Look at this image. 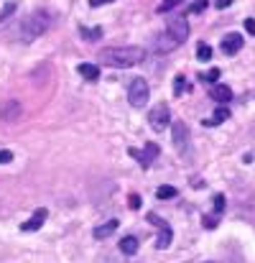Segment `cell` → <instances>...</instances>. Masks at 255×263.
Masks as SVG:
<instances>
[{
    "instance_id": "cell-12",
    "label": "cell",
    "mask_w": 255,
    "mask_h": 263,
    "mask_svg": "<svg viewBox=\"0 0 255 263\" xmlns=\"http://www.w3.org/2000/svg\"><path fill=\"white\" fill-rule=\"evenodd\" d=\"M115 230H117V220H110V222H105V225H97V228L92 230V235H94V240H105V238H110Z\"/></svg>"
},
{
    "instance_id": "cell-28",
    "label": "cell",
    "mask_w": 255,
    "mask_h": 263,
    "mask_svg": "<svg viewBox=\"0 0 255 263\" xmlns=\"http://www.w3.org/2000/svg\"><path fill=\"white\" fill-rule=\"evenodd\" d=\"M13 161V154L10 151H0V164H10Z\"/></svg>"
},
{
    "instance_id": "cell-19",
    "label": "cell",
    "mask_w": 255,
    "mask_h": 263,
    "mask_svg": "<svg viewBox=\"0 0 255 263\" xmlns=\"http://www.w3.org/2000/svg\"><path fill=\"white\" fill-rule=\"evenodd\" d=\"M199 80H202V82H207V85H214V82H220V69L202 72V74H199Z\"/></svg>"
},
{
    "instance_id": "cell-10",
    "label": "cell",
    "mask_w": 255,
    "mask_h": 263,
    "mask_svg": "<svg viewBox=\"0 0 255 263\" xmlns=\"http://www.w3.org/2000/svg\"><path fill=\"white\" fill-rule=\"evenodd\" d=\"M209 97H212L214 102L225 105V102H230V100H232V89L227 87V85H220V82H214V85H212V89H209Z\"/></svg>"
},
{
    "instance_id": "cell-6",
    "label": "cell",
    "mask_w": 255,
    "mask_h": 263,
    "mask_svg": "<svg viewBox=\"0 0 255 263\" xmlns=\"http://www.w3.org/2000/svg\"><path fill=\"white\" fill-rule=\"evenodd\" d=\"M148 125L156 130V133H164V128H169L171 125V110L169 105H156L151 112H148Z\"/></svg>"
},
{
    "instance_id": "cell-33",
    "label": "cell",
    "mask_w": 255,
    "mask_h": 263,
    "mask_svg": "<svg viewBox=\"0 0 255 263\" xmlns=\"http://www.w3.org/2000/svg\"><path fill=\"white\" fill-rule=\"evenodd\" d=\"M204 263H217V261H204Z\"/></svg>"
},
{
    "instance_id": "cell-4",
    "label": "cell",
    "mask_w": 255,
    "mask_h": 263,
    "mask_svg": "<svg viewBox=\"0 0 255 263\" xmlns=\"http://www.w3.org/2000/svg\"><path fill=\"white\" fill-rule=\"evenodd\" d=\"M148 100H151L148 82H146L143 77H135V80L128 85V102H130L133 107H143V105H148Z\"/></svg>"
},
{
    "instance_id": "cell-25",
    "label": "cell",
    "mask_w": 255,
    "mask_h": 263,
    "mask_svg": "<svg viewBox=\"0 0 255 263\" xmlns=\"http://www.w3.org/2000/svg\"><path fill=\"white\" fill-rule=\"evenodd\" d=\"M207 5H209V0H197V3L189 8V13H202V10H207Z\"/></svg>"
},
{
    "instance_id": "cell-22",
    "label": "cell",
    "mask_w": 255,
    "mask_h": 263,
    "mask_svg": "<svg viewBox=\"0 0 255 263\" xmlns=\"http://www.w3.org/2000/svg\"><path fill=\"white\" fill-rule=\"evenodd\" d=\"M181 3H184V0H164V3L156 8V13H171V10H173V8H179Z\"/></svg>"
},
{
    "instance_id": "cell-32",
    "label": "cell",
    "mask_w": 255,
    "mask_h": 263,
    "mask_svg": "<svg viewBox=\"0 0 255 263\" xmlns=\"http://www.w3.org/2000/svg\"><path fill=\"white\" fill-rule=\"evenodd\" d=\"M245 210H248V212L255 217V197H250V199H248V207H245Z\"/></svg>"
},
{
    "instance_id": "cell-8",
    "label": "cell",
    "mask_w": 255,
    "mask_h": 263,
    "mask_svg": "<svg viewBox=\"0 0 255 263\" xmlns=\"http://www.w3.org/2000/svg\"><path fill=\"white\" fill-rule=\"evenodd\" d=\"M243 44H245V39H243L240 33H227V36L222 39V54H225V57H235V54L243 49Z\"/></svg>"
},
{
    "instance_id": "cell-14",
    "label": "cell",
    "mask_w": 255,
    "mask_h": 263,
    "mask_svg": "<svg viewBox=\"0 0 255 263\" xmlns=\"http://www.w3.org/2000/svg\"><path fill=\"white\" fill-rule=\"evenodd\" d=\"M227 118H230V110L220 105V107L214 110V115H212L209 120H204V125H207V128H214V125H220V123H225Z\"/></svg>"
},
{
    "instance_id": "cell-23",
    "label": "cell",
    "mask_w": 255,
    "mask_h": 263,
    "mask_svg": "<svg viewBox=\"0 0 255 263\" xmlns=\"http://www.w3.org/2000/svg\"><path fill=\"white\" fill-rule=\"evenodd\" d=\"M217 222H220V215H214V212L202 217V225H204L207 230H214V228H217Z\"/></svg>"
},
{
    "instance_id": "cell-3",
    "label": "cell",
    "mask_w": 255,
    "mask_h": 263,
    "mask_svg": "<svg viewBox=\"0 0 255 263\" xmlns=\"http://www.w3.org/2000/svg\"><path fill=\"white\" fill-rule=\"evenodd\" d=\"M51 23H54V15H51V13H46V10H36V13H31L26 21H21L18 36H21V41L31 44V41H36L38 36H44V33L51 28Z\"/></svg>"
},
{
    "instance_id": "cell-2",
    "label": "cell",
    "mask_w": 255,
    "mask_h": 263,
    "mask_svg": "<svg viewBox=\"0 0 255 263\" xmlns=\"http://www.w3.org/2000/svg\"><path fill=\"white\" fill-rule=\"evenodd\" d=\"M189 39V23L184 18H176L166 26V31L156 39V51L159 54H169L173 49H179L184 41Z\"/></svg>"
},
{
    "instance_id": "cell-11",
    "label": "cell",
    "mask_w": 255,
    "mask_h": 263,
    "mask_svg": "<svg viewBox=\"0 0 255 263\" xmlns=\"http://www.w3.org/2000/svg\"><path fill=\"white\" fill-rule=\"evenodd\" d=\"M46 215H49L46 210H36V212H33V217H31V220H26V222L21 225V230H23V233H33V230H38V228L44 225Z\"/></svg>"
},
{
    "instance_id": "cell-9",
    "label": "cell",
    "mask_w": 255,
    "mask_h": 263,
    "mask_svg": "<svg viewBox=\"0 0 255 263\" xmlns=\"http://www.w3.org/2000/svg\"><path fill=\"white\" fill-rule=\"evenodd\" d=\"M173 143H176L179 151H184V148L189 146V128H186L181 120L173 123Z\"/></svg>"
},
{
    "instance_id": "cell-29",
    "label": "cell",
    "mask_w": 255,
    "mask_h": 263,
    "mask_svg": "<svg viewBox=\"0 0 255 263\" xmlns=\"http://www.w3.org/2000/svg\"><path fill=\"white\" fill-rule=\"evenodd\" d=\"M245 31H248L250 36H255V18H248V21H245Z\"/></svg>"
},
{
    "instance_id": "cell-26",
    "label": "cell",
    "mask_w": 255,
    "mask_h": 263,
    "mask_svg": "<svg viewBox=\"0 0 255 263\" xmlns=\"http://www.w3.org/2000/svg\"><path fill=\"white\" fill-rule=\"evenodd\" d=\"M10 13H15V0H10V3H8V5H5V10H3V13H0V23H3V21H5V18H8V15H10Z\"/></svg>"
},
{
    "instance_id": "cell-7",
    "label": "cell",
    "mask_w": 255,
    "mask_h": 263,
    "mask_svg": "<svg viewBox=\"0 0 255 263\" xmlns=\"http://www.w3.org/2000/svg\"><path fill=\"white\" fill-rule=\"evenodd\" d=\"M159 154H161V148H159V143H146L143 146V151H135V148H130V156H135L138 159V164L143 166V169H148L156 159H159Z\"/></svg>"
},
{
    "instance_id": "cell-24",
    "label": "cell",
    "mask_w": 255,
    "mask_h": 263,
    "mask_svg": "<svg viewBox=\"0 0 255 263\" xmlns=\"http://www.w3.org/2000/svg\"><path fill=\"white\" fill-rule=\"evenodd\" d=\"M225 207H227L225 197H222V194H214V215H222V212H225Z\"/></svg>"
},
{
    "instance_id": "cell-20",
    "label": "cell",
    "mask_w": 255,
    "mask_h": 263,
    "mask_svg": "<svg viewBox=\"0 0 255 263\" xmlns=\"http://www.w3.org/2000/svg\"><path fill=\"white\" fill-rule=\"evenodd\" d=\"M176 194H179V192H176V186H169V184H166V186H159V192H156V197H159V199H173Z\"/></svg>"
},
{
    "instance_id": "cell-5",
    "label": "cell",
    "mask_w": 255,
    "mask_h": 263,
    "mask_svg": "<svg viewBox=\"0 0 255 263\" xmlns=\"http://www.w3.org/2000/svg\"><path fill=\"white\" fill-rule=\"evenodd\" d=\"M148 222L159 228V240H156V248H159V251H166V248L171 246V240H173V230H171V225H169V222H164L156 212H148Z\"/></svg>"
},
{
    "instance_id": "cell-15",
    "label": "cell",
    "mask_w": 255,
    "mask_h": 263,
    "mask_svg": "<svg viewBox=\"0 0 255 263\" xmlns=\"http://www.w3.org/2000/svg\"><path fill=\"white\" fill-rule=\"evenodd\" d=\"M120 253H123V256H135V253H138V238H133V235L123 238V240H120Z\"/></svg>"
},
{
    "instance_id": "cell-21",
    "label": "cell",
    "mask_w": 255,
    "mask_h": 263,
    "mask_svg": "<svg viewBox=\"0 0 255 263\" xmlns=\"http://www.w3.org/2000/svg\"><path fill=\"white\" fill-rule=\"evenodd\" d=\"M186 89H189L186 77H184V74H179V77L173 80V95H176V97H181V92H186Z\"/></svg>"
},
{
    "instance_id": "cell-30",
    "label": "cell",
    "mask_w": 255,
    "mask_h": 263,
    "mask_svg": "<svg viewBox=\"0 0 255 263\" xmlns=\"http://www.w3.org/2000/svg\"><path fill=\"white\" fill-rule=\"evenodd\" d=\"M214 5H217L220 10H225V8H230V5H232V0H217Z\"/></svg>"
},
{
    "instance_id": "cell-17",
    "label": "cell",
    "mask_w": 255,
    "mask_h": 263,
    "mask_svg": "<svg viewBox=\"0 0 255 263\" xmlns=\"http://www.w3.org/2000/svg\"><path fill=\"white\" fill-rule=\"evenodd\" d=\"M80 36L87 39V41H97V39H102V28L97 26V28H87V26H80Z\"/></svg>"
},
{
    "instance_id": "cell-27",
    "label": "cell",
    "mask_w": 255,
    "mask_h": 263,
    "mask_svg": "<svg viewBox=\"0 0 255 263\" xmlns=\"http://www.w3.org/2000/svg\"><path fill=\"white\" fill-rule=\"evenodd\" d=\"M128 204H130V210H138V207H141V197H138V194H130V202H128Z\"/></svg>"
},
{
    "instance_id": "cell-1",
    "label": "cell",
    "mask_w": 255,
    "mask_h": 263,
    "mask_svg": "<svg viewBox=\"0 0 255 263\" xmlns=\"http://www.w3.org/2000/svg\"><path fill=\"white\" fill-rule=\"evenodd\" d=\"M143 59H146V51L141 46H110L100 51V62L112 69H128V67L141 64Z\"/></svg>"
},
{
    "instance_id": "cell-16",
    "label": "cell",
    "mask_w": 255,
    "mask_h": 263,
    "mask_svg": "<svg viewBox=\"0 0 255 263\" xmlns=\"http://www.w3.org/2000/svg\"><path fill=\"white\" fill-rule=\"evenodd\" d=\"M80 74L85 77V80H89V82H94L97 77H100V67L97 64H80Z\"/></svg>"
},
{
    "instance_id": "cell-31",
    "label": "cell",
    "mask_w": 255,
    "mask_h": 263,
    "mask_svg": "<svg viewBox=\"0 0 255 263\" xmlns=\"http://www.w3.org/2000/svg\"><path fill=\"white\" fill-rule=\"evenodd\" d=\"M107 3H115V0H89L92 8H100V5H107Z\"/></svg>"
},
{
    "instance_id": "cell-18",
    "label": "cell",
    "mask_w": 255,
    "mask_h": 263,
    "mask_svg": "<svg viewBox=\"0 0 255 263\" xmlns=\"http://www.w3.org/2000/svg\"><path fill=\"white\" fill-rule=\"evenodd\" d=\"M197 59H199V62H209V59H212V46L199 44V46H197Z\"/></svg>"
},
{
    "instance_id": "cell-13",
    "label": "cell",
    "mask_w": 255,
    "mask_h": 263,
    "mask_svg": "<svg viewBox=\"0 0 255 263\" xmlns=\"http://www.w3.org/2000/svg\"><path fill=\"white\" fill-rule=\"evenodd\" d=\"M18 115H21V105H18L15 100L5 102V105H3V110H0V118H3V120H15Z\"/></svg>"
}]
</instances>
